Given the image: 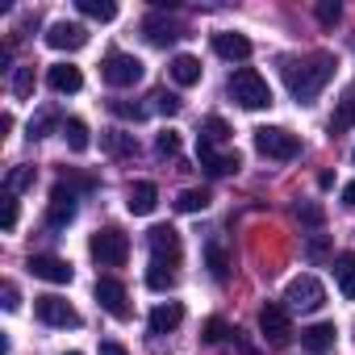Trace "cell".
<instances>
[{"label":"cell","mask_w":355,"mask_h":355,"mask_svg":"<svg viewBox=\"0 0 355 355\" xmlns=\"http://www.w3.org/2000/svg\"><path fill=\"white\" fill-rule=\"evenodd\" d=\"M171 284H175V272H171V268H155V263L146 268V288H155V293H167Z\"/></svg>","instance_id":"30"},{"label":"cell","mask_w":355,"mask_h":355,"mask_svg":"<svg viewBox=\"0 0 355 355\" xmlns=\"http://www.w3.org/2000/svg\"><path fill=\"white\" fill-rule=\"evenodd\" d=\"M175 209L180 214H201V209H209V193L205 189H184L175 197Z\"/></svg>","instance_id":"27"},{"label":"cell","mask_w":355,"mask_h":355,"mask_svg":"<svg viewBox=\"0 0 355 355\" xmlns=\"http://www.w3.org/2000/svg\"><path fill=\"white\" fill-rule=\"evenodd\" d=\"M13 96H17V101H30V96H34V67H17V76H13Z\"/></svg>","instance_id":"33"},{"label":"cell","mask_w":355,"mask_h":355,"mask_svg":"<svg viewBox=\"0 0 355 355\" xmlns=\"http://www.w3.org/2000/svg\"><path fill=\"white\" fill-rule=\"evenodd\" d=\"M101 76H105V84H113V88H134V84L142 80V59H134V55H125V51H109L105 63H101Z\"/></svg>","instance_id":"7"},{"label":"cell","mask_w":355,"mask_h":355,"mask_svg":"<svg viewBox=\"0 0 355 355\" xmlns=\"http://www.w3.org/2000/svg\"><path fill=\"white\" fill-rule=\"evenodd\" d=\"M21 305V297H17V288L13 284H5V309H17Z\"/></svg>","instance_id":"42"},{"label":"cell","mask_w":355,"mask_h":355,"mask_svg":"<svg viewBox=\"0 0 355 355\" xmlns=\"http://www.w3.org/2000/svg\"><path fill=\"white\" fill-rule=\"evenodd\" d=\"M205 259H209V272H214L218 280H226V276H230V259H226V251H222L218 243H214V247L205 251Z\"/></svg>","instance_id":"34"},{"label":"cell","mask_w":355,"mask_h":355,"mask_svg":"<svg viewBox=\"0 0 355 355\" xmlns=\"http://www.w3.org/2000/svg\"><path fill=\"white\" fill-rule=\"evenodd\" d=\"M67 355H80V351H67Z\"/></svg>","instance_id":"44"},{"label":"cell","mask_w":355,"mask_h":355,"mask_svg":"<svg viewBox=\"0 0 355 355\" xmlns=\"http://www.w3.org/2000/svg\"><path fill=\"white\" fill-rule=\"evenodd\" d=\"M201 142H209V146H222V142H230V125H226V117H209L205 121V134H201Z\"/></svg>","instance_id":"29"},{"label":"cell","mask_w":355,"mask_h":355,"mask_svg":"<svg viewBox=\"0 0 355 355\" xmlns=\"http://www.w3.org/2000/svg\"><path fill=\"white\" fill-rule=\"evenodd\" d=\"M130 214H138V218H146V214H155V205H159V189L150 184V180H134L130 184Z\"/></svg>","instance_id":"20"},{"label":"cell","mask_w":355,"mask_h":355,"mask_svg":"<svg viewBox=\"0 0 355 355\" xmlns=\"http://www.w3.org/2000/svg\"><path fill=\"white\" fill-rule=\"evenodd\" d=\"M142 38H146L150 46H171V42L184 38V26L171 21V17H163V13H150V17L142 21Z\"/></svg>","instance_id":"12"},{"label":"cell","mask_w":355,"mask_h":355,"mask_svg":"<svg viewBox=\"0 0 355 355\" xmlns=\"http://www.w3.org/2000/svg\"><path fill=\"white\" fill-rule=\"evenodd\" d=\"M34 313H38V322H46V326H59V330H67V326H80V313H76V305H71L67 297H55V293H46V297H34Z\"/></svg>","instance_id":"9"},{"label":"cell","mask_w":355,"mask_h":355,"mask_svg":"<svg viewBox=\"0 0 355 355\" xmlns=\"http://www.w3.org/2000/svg\"><path fill=\"white\" fill-rule=\"evenodd\" d=\"M334 55H326V51H318V55H309L305 63H288L284 67V80H288V92L301 101V105H309V101H318V92L330 84V76H334Z\"/></svg>","instance_id":"1"},{"label":"cell","mask_w":355,"mask_h":355,"mask_svg":"<svg viewBox=\"0 0 355 355\" xmlns=\"http://www.w3.org/2000/svg\"><path fill=\"white\" fill-rule=\"evenodd\" d=\"M109 109H113L117 117H125V121H142V117H146V109H142V105H130V101H109Z\"/></svg>","instance_id":"37"},{"label":"cell","mask_w":355,"mask_h":355,"mask_svg":"<svg viewBox=\"0 0 355 355\" xmlns=\"http://www.w3.org/2000/svg\"><path fill=\"white\" fill-rule=\"evenodd\" d=\"M101 146H105L109 155H134V150H138V138L125 134V130H105V134H101Z\"/></svg>","instance_id":"25"},{"label":"cell","mask_w":355,"mask_h":355,"mask_svg":"<svg viewBox=\"0 0 355 355\" xmlns=\"http://www.w3.org/2000/svg\"><path fill=\"white\" fill-rule=\"evenodd\" d=\"M255 150H259L263 159L288 163V159L301 155V138L288 134V130H280V125H259V130H255Z\"/></svg>","instance_id":"4"},{"label":"cell","mask_w":355,"mask_h":355,"mask_svg":"<svg viewBox=\"0 0 355 355\" xmlns=\"http://www.w3.org/2000/svg\"><path fill=\"white\" fill-rule=\"evenodd\" d=\"M180 322H184V305L180 301H163V305L150 309V334H171Z\"/></svg>","instance_id":"17"},{"label":"cell","mask_w":355,"mask_h":355,"mask_svg":"<svg viewBox=\"0 0 355 355\" xmlns=\"http://www.w3.org/2000/svg\"><path fill=\"white\" fill-rule=\"evenodd\" d=\"M146 243H150V263H155V268H171V272L180 268L184 247H180V234H175L171 226H150Z\"/></svg>","instance_id":"6"},{"label":"cell","mask_w":355,"mask_h":355,"mask_svg":"<svg viewBox=\"0 0 355 355\" xmlns=\"http://www.w3.org/2000/svg\"><path fill=\"white\" fill-rule=\"evenodd\" d=\"M334 280H338V293L355 301V251H347V255L334 259Z\"/></svg>","instance_id":"23"},{"label":"cell","mask_w":355,"mask_h":355,"mask_svg":"<svg viewBox=\"0 0 355 355\" xmlns=\"http://www.w3.org/2000/svg\"><path fill=\"white\" fill-rule=\"evenodd\" d=\"M155 150H159V159L180 155V134H175V130H163V134L155 138Z\"/></svg>","instance_id":"35"},{"label":"cell","mask_w":355,"mask_h":355,"mask_svg":"<svg viewBox=\"0 0 355 355\" xmlns=\"http://www.w3.org/2000/svg\"><path fill=\"white\" fill-rule=\"evenodd\" d=\"M293 214H297V222H305V226H322V209H318L313 201H301Z\"/></svg>","instance_id":"39"},{"label":"cell","mask_w":355,"mask_h":355,"mask_svg":"<svg viewBox=\"0 0 355 355\" xmlns=\"http://www.w3.org/2000/svg\"><path fill=\"white\" fill-rule=\"evenodd\" d=\"M284 305L288 309H301V313H313L326 305V288L318 276H293L288 288H284Z\"/></svg>","instance_id":"5"},{"label":"cell","mask_w":355,"mask_h":355,"mask_svg":"<svg viewBox=\"0 0 355 355\" xmlns=\"http://www.w3.org/2000/svg\"><path fill=\"white\" fill-rule=\"evenodd\" d=\"M259 330H263V338H268L272 347H284V343L293 338V322H288V305H276V301H268V305L259 309Z\"/></svg>","instance_id":"10"},{"label":"cell","mask_w":355,"mask_h":355,"mask_svg":"<svg viewBox=\"0 0 355 355\" xmlns=\"http://www.w3.org/2000/svg\"><path fill=\"white\" fill-rule=\"evenodd\" d=\"M46 84H51L59 96H71V92L84 88V76H80V67H71V63H55V67L46 71Z\"/></svg>","instance_id":"18"},{"label":"cell","mask_w":355,"mask_h":355,"mask_svg":"<svg viewBox=\"0 0 355 355\" xmlns=\"http://www.w3.org/2000/svg\"><path fill=\"white\" fill-rule=\"evenodd\" d=\"M76 193L67 189V184H55V193H51V201H46V226L51 230H63V226H71L76 222Z\"/></svg>","instance_id":"11"},{"label":"cell","mask_w":355,"mask_h":355,"mask_svg":"<svg viewBox=\"0 0 355 355\" xmlns=\"http://www.w3.org/2000/svg\"><path fill=\"white\" fill-rule=\"evenodd\" d=\"M326 255H330V239H326V234H313V239L305 243V259L318 263V259H326Z\"/></svg>","instance_id":"36"},{"label":"cell","mask_w":355,"mask_h":355,"mask_svg":"<svg viewBox=\"0 0 355 355\" xmlns=\"http://www.w3.org/2000/svg\"><path fill=\"white\" fill-rule=\"evenodd\" d=\"M96 355H130V351H125V347H121V343H113V338H105V343H101V351H96Z\"/></svg>","instance_id":"41"},{"label":"cell","mask_w":355,"mask_h":355,"mask_svg":"<svg viewBox=\"0 0 355 355\" xmlns=\"http://www.w3.org/2000/svg\"><path fill=\"white\" fill-rule=\"evenodd\" d=\"M209 42H214V55H218V59H226V63H243V59H251V42H247L243 34L222 30V34H214Z\"/></svg>","instance_id":"16"},{"label":"cell","mask_w":355,"mask_h":355,"mask_svg":"<svg viewBox=\"0 0 355 355\" xmlns=\"http://www.w3.org/2000/svg\"><path fill=\"white\" fill-rule=\"evenodd\" d=\"M343 17V5H338V0H322V5H318V21L322 26H334Z\"/></svg>","instance_id":"40"},{"label":"cell","mask_w":355,"mask_h":355,"mask_svg":"<svg viewBox=\"0 0 355 355\" xmlns=\"http://www.w3.org/2000/svg\"><path fill=\"white\" fill-rule=\"evenodd\" d=\"M226 88H230V96H234L243 109H268V105H272V88H268V80H263L255 67H239Z\"/></svg>","instance_id":"2"},{"label":"cell","mask_w":355,"mask_h":355,"mask_svg":"<svg viewBox=\"0 0 355 355\" xmlns=\"http://www.w3.org/2000/svg\"><path fill=\"white\" fill-rule=\"evenodd\" d=\"M46 46L51 51H80V46H88V30L80 21H55L46 30Z\"/></svg>","instance_id":"13"},{"label":"cell","mask_w":355,"mask_h":355,"mask_svg":"<svg viewBox=\"0 0 355 355\" xmlns=\"http://www.w3.org/2000/svg\"><path fill=\"white\" fill-rule=\"evenodd\" d=\"M96 301H101V309H105L109 318H117V322H130V318H134L130 293H125V284L113 280V276H101V280H96Z\"/></svg>","instance_id":"8"},{"label":"cell","mask_w":355,"mask_h":355,"mask_svg":"<svg viewBox=\"0 0 355 355\" xmlns=\"http://www.w3.org/2000/svg\"><path fill=\"white\" fill-rule=\"evenodd\" d=\"M63 142H67L76 155H84V150L92 146V134H88V125H84L80 117H67V121H63Z\"/></svg>","instance_id":"24"},{"label":"cell","mask_w":355,"mask_h":355,"mask_svg":"<svg viewBox=\"0 0 355 355\" xmlns=\"http://www.w3.org/2000/svg\"><path fill=\"white\" fill-rule=\"evenodd\" d=\"M5 189H9V193H26V189H34V167H30V163H17V167L9 171Z\"/></svg>","instance_id":"28"},{"label":"cell","mask_w":355,"mask_h":355,"mask_svg":"<svg viewBox=\"0 0 355 355\" xmlns=\"http://www.w3.org/2000/svg\"><path fill=\"white\" fill-rule=\"evenodd\" d=\"M150 101H155V109H159L163 117H175V113H180V109H184V101H180V96H175V92H167V88H159V92H155Z\"/></svg>","instance_id":"31"},{"label":"cell","mask_w":355,"mask_h":355,"mask_svg":"<svg viewBox=\"0 0 355 355\" xmlns=\"http://www.w3.org/2000/svg\"><path fill=\"white\" fill-rule=\"evenodd\" d=\"M334 322H313V326H305L301 330V347L305 351H313V355H326L330 347H334Z\"/></svg>","instance_id":"19"},{"label":"cell","mask_w":355,"mask_h":355,"mask_svg":"<svg viewBox=\"0 0 355 355\" xmlns=\"http://www.w3.org/2000/svg\"><path fill=\"white\" fill-rule=\"evenodd\" d=\"M197 159H201V167H205L209 175H230V171L243 167L239 150H218V146H209V142H197Z\"/></svg>","instance_id":"14"},{"label":"cell","mask_w":355,"mask_h":355,"mask_svg":"<svg viewBox=\"0 0 355 355\" xmlns=\"http://www.w3.org/2000/svg\"><path fill=\"white\" fill-rule=\"evenodd\" d=\"M0 226L17 230V193H9V189H5V197H0Z\"/></svg>","instance_id":"32"},{"label":"cell","mask_w":355,"mask_h":355,"mask_svg":"<svg viewBox=\"0 0 355 355\" xmlns=\"http://www.w3.org/2000/svg\"><path fill=\"white\" fill-rule=\"evenodd\" d=\"M351 159H355V150H351Z\"/></svg>","instance_id":"45"},{"label":"cell","mask_w":355,"mask_h":355,"mask_svg":"<svg viewBox=\"0 0 355 355\" xmlns=\"http://www.w3.org/2000/svg\"><path fill=\"white\" fill-rule=\"evenodd\" d=\"M88 251H92V259L101 268H121L130 259V234L117 230V226H105V230H96L88 239Z\"/></svg>","instance_id":"3"},{"label":"cell","mask_w":355,"mask_h":355,"mask_svg":"<svg viewBox=\"0 0 355 355\" xmlns=\"http://www.w3.org/2000/svg\"><path fill=\"white\" fill-rule=\"evenodd\" d=\"M171 80L184 84V88L201 84V59H197V55H175V59H171Z\"/></svg>","instance_id":"22"},{"label":"cell","mask_w":355,"mask_h":355,"mask_svg":"<svg viewBox=\"0 0 355 355\" xmlns=\"http://www.w3.org/2000/svg\"><path fill=\"white\" fill-rule=\"evenodd\" d=\"M30 272L38 280H51V284H71V276H76V268L59 255H30Z\"/></svg>","instance_id":"15"},{"label":"cell","mask_w":355,"mask_h":355,"mask_svg":"<svg viewBox=\"0 0 355 355\" xmlns=\"http://www.w3.org/2000/svg\"><path fill=\"white\" fill-rule=\"evenodd\" d=\"M76 9H80L84 17H92V21H113V17H117V5H113V0H76Z\"/></svg>","instance_id":"26"},{"label":"cell","mask_w":355,"mask_h":355,"mask_svg":"<svg viewBox=\"0 0 355 355\" xmlns=\"http://www.w3.org/2000/svg\"><path fill=\"white\" fill-rule=\"evenodd\" d=\"M343 205H351V209H355V180H351V184L343 189Z\"/></svg>","instance_id":"43"},{"label":"cell","mask_w":355,"mask_h":355,"mask_svg":"<svg viewBox=\"0 0 355 355\" xmlns=\"http://www.w3.org/2000/svg\"><path fill=\"white\" fill-rule=\"evenodd\" d=\"M351 125H355V84H347V92L338 96L334 117H330V134H347Z\"/></svg>","instance_id":"21"},{"label":"cell","mask_w":355,"mask_h":355,"mask_svg":"<svg viewBox=\"0 0 355 355\" xmlns=\"http://www.w3.org/2000/svg\"><path fill=\"white\" fill-rule=\"evenodd\" d=\"M226 334H230V326H226L222 318H209V322L201 326V338H205V343H222Z\"/></svg>","instance_id":"38"}]
</instances>
